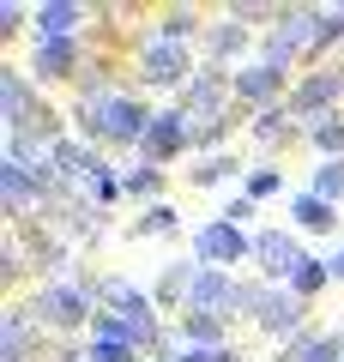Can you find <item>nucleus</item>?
<instances>
[{"mask_svg": "<svg viewBox=\"0 0 344 362\" xmlns=\"http://www.w3.org/2000/svg\"><path fill=\"white\" fill-rule=\"evenodd\" d=\"M151 109L133 103V97H103V103H79V127H85L91 145H145V133H151Z\"/></svg>", "mask_w": 344, "mask_h": 362, "instance_id": "obj_1", "label": "nucleus"}, {"mask_svg": "<svg viewBox=\"0 0 344 362\" xmlns=\"http://www.w3.org/2000/svg\"><path fill=\"white\" fill-rule=\"evenodd\" d=\"M37 320L42 326H85V320H97L91 314V278H55V284H42L37 290Z\"/></svg>", "mask_w": 344, "mask_h": 362, "instance_id": "obj_2", "label": "nucleus"}, {"mask_svg": "<svg viewBox=\"0 0 344 362\" xmlns=\"http://www.w3.org/2000/svg\"><path fill=\"white\" fill-rule=\"evenodd\" d=\"M248 247H254V242L242 235V223H229V218H212V223H200V230H193V254H200L212 272L236 266V259H242Z\"/></svg>", "mask_w": 344, "mask_h": 362, "instance_id": "obj_3", "label": "nucleus"}, {"mask_svg": "<svg viewBox=\"0 0 344 362\" xmlns=\"http://www.w3.org/2000/svg\"><path fill=\"white\" fill-rule=\"evenodd\" d=\"M188 73H193V54L181 42L145 37V49H139V78L145 85H188Z\"/></svg>", "mask_w": 344, "mask_h": 362, "instance_id": "obj_4", "label": "nucleus"}, {"mask_svg": "<svg viewBox=\"0 0 344 362\" xmlns=\"http://www.w3.org/2000/svg\"><path fill=\"white\" fill-rule=\"evenodd\" d=\"M193 145V121L181 115V109H164V115L151 121V133H145V145H139V163H169V157H181Z\"/></svg>", "mask_w": 344, "mask_h": 362, "instance_id": "obj_5", "label": "nucleus"}, {"mask_svg": "<svg viewBox=\"0 0 344 362\" xmlns=\"http://www.w3.org/2000/svg\"><path fill=\"white\" fill-rule=\"evenodd\" d=\"M254 259H260V272H266V278H284V284H290L296 266H302L308 254H302V242H296L290 230H266V235L254 242Z\"/></svg>", "mask_w": 344, "mask_h": 362, "instance_id": "obj_6", "label": "nucleus"}, {"mask_svg": "<svg viewBox=\"0 0 344 362\" xmlns=\"http://www.w3.org/2000/svg\"><path fill=\"white\" fill-rule=\"evenodd\" d=\"M30 18H37V42H73L79 18H91V13H85V6H73V0H42Z\"/></svg>", "mask_w": 344, "mask_h": 362, "instance_id": "obj_7", "label": "nucleus"}, {"mask_svg": "<svg viewBox=\"0 0 344 362\" xmlns=\"http://www.w3.org/2000/svg\"><path fill=\"white\" fill-rule=\"evenodd\" d=\"M302 314H308V302H302V296H290V290H266V302H260L254 320L266 326L272 338H290L296 326H302Z\"/></svg>", "mask_w": 344, "mask_h": 362, "instance_id": "obj_8", "label": "nucleus"}, {"mask_svg": "<svg viewBox=\"0 0 344 362\" xmlns=\"http://www.w3.org/2000/svg\"><path fill=\"white\" fill-rule=\"evenodd\" d=\"M73 73H85V66H79V42H37V54H30V78L55 85V78H73Z\"/></svg>", "mask_w": 344, "mask_h": 362, "instance_id": "obj_9", "label": "nucleus"}, {"mask_svg": "<svg viewBox=\"0 0 344 362\" xmlns=\"http://www.w3.org/2000/svg\"><path fill=\"white\" fill-rule=\"evenodd\" d=\"M30 85H25V73L18 66H0V115H6V127H25V115H30Z\"/></svg>", "mask_w": 344, "mask_h": 362, "instance_id": "obj_10", "label": "nucleus"}, {"mask_svg": "<svg viewBox=\"0 0 344 362\" xmlns=\"http://www.w3.org/2000/svg\"><path fill=\"white\" fill-rule=\"evenodd\" d=\"M278 90H284V73H278V66H266V61L236 73V97H242V103H272Z\"/></svg>", "mask_w": 344, "mask_h": 362, "instance_id": "obj_11", "label": "nucleus"}, {"mask_svg": "<svg viewBox=\"0 0 344 362\" xmlns=\"http://www.w3.org/2000/svg\"><path fill=\"white\" fill-rule=\"evenodd\" d=\"M181 338H188L193 350H224V314L188 308V314H181Z\"/></svg>", "mask_w": 344, "mask_h": 362, "instance_id": "obj_12", "label": "nucleus"}, {"mask_svg": "<svg viewBox=\"0 0 344 362\" xmlns=\"http://www.w3.org/2000/svg\"><path fill=\"white\" fill-rule=\"evenodd\" d=\"M290 218H296V230H338V206H326L320 194H296Z\"/></svg>", "mask_w": 344, "mask_h": 362, "instance_id": "obj_13", "label": "nucleus"}, {"mask_svg": "<svg viewBox=\"0 0 344 362\" xmlns=\"http://www.w3.org/2000/svg\"><path fill=\"white\" fill-rule=\"evenodd\" d=\"M205 49H212L217 61H229V54H242V49H248V25H242L236 13H229L224 25H212V30H205Z\"/></svg>", "mask_w": 344, "mask_h": 362, "instance_id": "obj_14", "label": "nucleus"}, {"mask_svg": "<svg viewBox=\"0 0 344 362\" xmlns=\"http://www.w3.org/2000/svg\"><path fill=\"white\" fill-rule=\"evenodd\" d=\"M332 284V259H314V254H308L302 259V266H296V278H290V296H320V290H326Z\"/></svg>", "mask_w": 344, "mask_h": 362, "instance_id": "obj_15", "label": "nucleus"}, {"mask_svg": "<svg viewBox=\"0 0 344 362\" xmlns=\"http://www.w3.org/2000/svg\"><path fill=\"white\" fill-rule=\"evenodd\" d=\"M296 133H302V127H296L290 109H266V115L254 121V139L260 145H284V139H296Z\"/></svg>", "mask_w": 344, "mask_h": 362, "instance_id": "obj_16", "label": "nucleus"}, {"mask_svg": "<svg viewBox=\"0 0 344 362\" xmlns=\"http://www.w3.org/2000/svg\"><path fill=\"white\" fill-rule=\"evenodd\" d=\"M308 139L326 151V163H332V157H344V115H338V109H332V115H320L314 127H308Z\"/></svg>", "mask_w": 344, "mask_h": 362, "instance_id": "obj_17", "label": "nucleus"}, {"mask_svg": "<svg viewBox=\"0 0 344 362\" xmlns=\"http://www.w3.org/2000/svg\"><path fill=\"white\" fill-rule=\"evenodd\" d=\"M200 13H188V6H169V13H164V30H157V37H164V42H181V49H188V37H200Z\"/></svg>", "mask_w": 344, "mask_h": 362, "instance_id": "obj_18", "label": "nucleus"}, {"mask_svg": "<svg viewBox=\"0 0 344 362\" xmlns=\"http://www.w3.org/2000/svg\"><path fill=\"white\" fill-rule=\"evenodd\" d=\"M308 194H320L326 206H332V199H344V157H332V163L314 169V187H308Z\"/></svg>", "mask_w": 344, "mask_h": 362, "instance_id": "obj_19", "label": "nucleus"}, {"mask_svg": "<svg viewBox=\"0 0 344 362\" xmlns=\"http://www.w3.org/2000/svg\"><path fill=\"white\" fill-rule=\"evenodd\" d=\"M127 194H133V199H151V194H164V169H151V163L127 169Z\"/></svg>", "mask_w": 344, "mask_h": 362, "instance_id": "obj_20", "label": "nucleus"}, {"mask_svg": "<svg viewBox=\"0 0 344 362\" xmlns=\"http://www.w3.org/2000/svg\"><path fill=\"white\" fill-rule=\"evenodd\" d=\"M229 127H236L229 115H217V121H193V151H205V145H224Z\"/></svg>", "mask_w": 344, "mask_h": 362, "instance_id": "obj_21", "label": "nucleus"}, {"mask_svg": "<svg viewBox=\"0 0 344 362\" xmlns=\"http://www.w3.org/2000/svg\"><path fill=\"white\" fill-rule=\"evenodd\" d=\"M169 230H176V206H151L139 223H133V235H169Z\"/></svg>", "mask_w": 344, "mask_h": 362, "instance_id": "obj_22", "label": "nucleus"}, {"mask_svg": "<svg viewBox=\"0 0 344 362\" xmlns=\"http://www.w3.org/2000/svg\"><path fill=\"white\" fill-rule=\"evenodd\" d=\"M224 175H236V157H205V163L193 169V181H200V187H217Z\"/></svg>", "mask_w": 344, "mask_h": 362, "instance_id": "obj_23", "label": "nucleus"}, {"mask_svg": "<svg viewBox=\"0 0 344 362\" xmlns=\"http://www.w3.org/2000/svg\"><path fill=\"white\" fill-rule=\"evenodd\" d=\"M266 194H278V169H254V175H248V199H266Z\"/></svg>", "mask_w": 344, "mask_h": 362, "instance_id": "obj_24", "label": "nucleus"}, {"mask_svg": "<svg viewBox=\"0 0 344 362\" xmlns=\"http://www.w3.org/2000/svg\"><path fill=\"white\" fill-rule=\"evenodd\" d=\"M18 18H25V6H13V0H6V6H0V37H6V30H18Z\"/></svg>", "mask_w": 344, "mask_h": 362, "instance_id": "obj_25", "label": "nucleus"}, {"mask_svg": "<svg viewBox=\"0 0 344 362\" xmlns=\"http://www.w3.org/2000/svg\"><path fill=\"white\" fill-rule=\"evenodd\" d=\"M176 362H217V350H181Z\"/></svg>", "mask_w": 344, "mask_h": 362, "instance_id": "obj_26", "label": "nucleus"}, {"mask_svg": "<svg viewBox=\"0 0 344 362\" xmlns=\"http://www.w3.org/2000/svg\"><path fill=\"white\" fill-rule=\"evenodd\" d=\"M332 278H338V284H344V247H338V254H332Z\"/></svg>", "mask_w": 344, "mask_h": 362, "instance_id": "obj_27", "label": "nucleus"}, {"mask_svg": "<svg viewBox=\"0 0 344 362\" xmlns=\"http://www.w3.org/2000/svg\"><path fill=\"white\" fill-rule=\"evenodd\" d=\"M217 362H248V356H236V350H217Z\"/></svg>", "mask_w": 344, "mask_h": 362, "instance_id": "obj_28", "label": "nucleus"}]
</instances>
